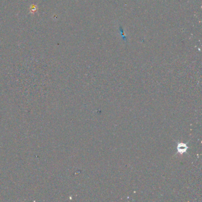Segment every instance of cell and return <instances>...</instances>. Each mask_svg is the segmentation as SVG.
Instances as JSON below:
<instances>
[{
	"mask_svg": "<svg viewBox=\"0 0 202 202\" xmlns=\"http://www.w3.org/2000/svg\"><path fill=\"white\" fill-rule=\"evenodd\" d=\"M187 147L186 144H184V143L178 144L177 150H178V152L179 153H180V154H182V153L185 152L187 151Z\"/></svg>",
	"mask_w": 202,
	"mask_h": 202,
	"instance_id": "1",
	"label": "cell"
}]
</instances>
